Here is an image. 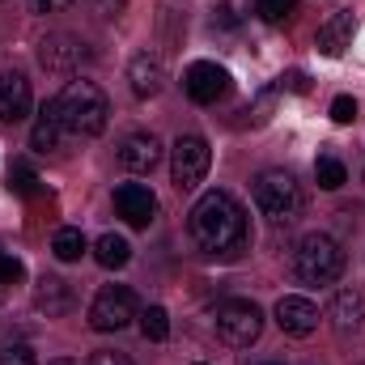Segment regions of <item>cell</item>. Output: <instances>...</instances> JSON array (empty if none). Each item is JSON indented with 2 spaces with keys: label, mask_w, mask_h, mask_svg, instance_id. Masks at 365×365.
Segmentation results:
<instances>
[{
  "label": "cell",
  "mask_w": 365,
  "mask_h": 365,
  "mask_svg": "<svg viewBox=\"0 0 365 365\" xmlns=\"http://www.w3.org/2000/svg\"><path fill=\"white\" fill-rule=\"evenodd\" d=\"M251 4H255L259 21H268V26H280L297 13V0H251Z\"/></svg>",
  "instance_id": "cell-22"
},
{
  "label": "cell",
  "mask_w": 365,
  "mask_h": 365,
  "mask_svg": "<svg viewBox=\"0 0 365 365\" xmlns=\"http://www.w3.org/2000/svg\"><path fill=\"white\" fill-rule=\"evenodd\" d=\"M51 365H77V361H68V357H60V361H51Z\"/></svg>",
  "instance_id": "cell-31"
},
{
  "label": "cell",
  "mask_w": 365,
  "mask_h": 365,
  "mask_svg": "<svg viewBox=\"0 0 365 365\" xmlns=\"http://www.w3.org/2000/svg\"><path fill=\"white\" fill-rule=\"evenodd\" d=\"M280 90H293V93H306V73H289V77H280Z\"/></svg>",
  "instance_id": "cell-29"
},
{
  "label": "cell",
  "mask_w": 365,
  "mask_h": 365,
  "mask_svg": "<svg viewBox=\"0 0 365 365\" xmlns=\"http://www.w3.org/2000/svg\"><path fill=\"white\" fill-rule=\"evenodd\" d=\"M86 60H90V47L77 34H47L38 43V64L47 73H77Z\"/></svg>",
  "instance_id": "cell-8"
},
{
  "label": "cell",
  "mask_w": 365,
  "mask_h": 365,
  "mask_svg": "<svg viewBox=\"0 0 365 365\" xmlns=\"http://www.w3.org/2000/svg\"><path fill=\"white\" fill-rule=\"evenodd\" d=\"M276 323H280V331L284 336H310L314 327H319V306L310 302V297H297V293H289V297H280L276 302Z\"/></svg>",
  "instance_id": "cell-12"
},
{
  "label": "cell",
  "mask_w": 365,
  "mask_h": 365,
  "mask_svg": "<svg viewBox=\"0 0 365 365\" xmlns=\"http://www.w3.org/2000/svg\"><path fill=\"white\" fill-rule=\"evenodd\" d=\"M314 179L323 191H340L344 182H349V170H344V162L340 158H331V153H323L319 162H314Z\"/></svg>",
  "instance_id": "cell-21"
},
{
  "label": "cell",
  "mask_w": 365,
  "mask_h": 365,
  "mask_svg": "<svg viewBox=\"0 0 365 365\" xmlns=\"http://www.w3.org/2000/svg\"><path fill=\"white\" fill-rule=\"evenodd\" d=\"M56 110H60L64 132L77 136V140L81 136H98L106 128V119H110V102L93 81H68L60 90V98H56Z\"/></svg>",
  "instance_id": "cell-2"
},
{
  "label": "cell",
  "mask_w": 365,
  "mask_h": 365,
  "mask_svg": "<svg viewBox=\"0 0 365 365\" xmlns=\"http://www.w3.org/2000/svg\"><path fill=\"white\" fill-rule=\"evenodd\" d=\"M140 331H145V340H166L170 336V314L162 306H149L140 314Z\"/></svg>",
  "instance_id": "cell-23"
},
{
  "label": "cell",
  "mask_w": 365,
  "mask_h": 365,
  "mask_svg": "<svg viewBox=\"0 0 365 365\" xmlns=\"http://www.w3.org/2000/svg\"><path fill=\"white\" fill-rule=\"evenodd\" d=\"M255 208L272 225H293L306 208V195H302V187L289 170H264L255 179Z\"/></svg>",
  "instance_id": "cell-3"
},
{
  "label": "cell",
  "mask_w": 365,
  "mask_h": 365,
  "mask_svg": "<svg viewBox=\"0 0 365 365\" xmlns=\"http://www.w3.org/2000/svg\"><path fill=\"white\" fill-rule=\"evenodd\" d=\"M0 365H38V357L30 344H9V349H0Z\"/></svg>",
  "instance_id": "cell-25"
},
{
  "label": "cell",
  "mask_w": 365,
  "mask_h": 365,
  "mask_svg": "<svg viewBox=\"0 0 365 365\" xmlns=\"http://www.w3.org/2000/svg\"><path fill=\"white\" fill-rule=\"evenodd\" d=\"M73 0H34V9L38 13H60V9H68Z\"/></svg>",
  "instance_id": "cell-30"
},
{
  "label": "cell",
  "mask_w": 365,
  "mask_h": 365,
  "mask_svg": "<svg viewBox=\"0 0 365 365\" xmlns=\"http://www.w3.org/2000/svg\"><path fill=\"white\" fill-rule=\"evenodd\" d=\"M21 276H26L21 259H17V255H9V251H0V284H17Z\"/></svg>",
  "instance_id": "cell-26"
},
{
  "label": "cell",
  "mask_w": 365,
  "mask_h": 365,
  "mask_svg": "<svg viewBox=\"0 0 365 365\" xmlns=\"http://www.w3.org/2000/svg\"><path fill=\"white\" fill-rule=\"evenodd\" d=\"M64 123H60V110H56V98L51 102H43V110H38V119H34V128H30V145L38 149V153H47V149H60L64 145Z\"/></svg>",
  "instance_id": "cell-17"
},
{
  "label": "cell",
  "mask_w": 365,
  "mask_h": 365,
  "mask_svg": "<svg viewBox=\"0 0 365 365\" xmlns=\"http://www.w3.org/2000/svg\"><path fill=\"white\" fill-rule=\"evenodd\" d=\"M353 13L349 9H340V13H331L323 26H319V34H314V43H319V51L323 56H340L349 43H353Z\"/></svg>",
  "instance_id": "cell-16"
},
{
  "label": "cell",
  "mask_w": 365,
  "mask_h": 365,
  "mask_svg": "<svg viewBox=\"0 0 365 365\" xmlns=\"http://www.w3.org/2000/svg\"><path fill=\"white\" fill-rule=\"evenodd\" d=\"M208 162H212V153H208V140L204 136H195V132H187L175 140V149H170V179L179 191H191L195 182L208 175Z\"/></svg>",
  "instance_id": "cell-7"
},
{
  "label": "cell",
  "mask_w": 365,
  "mask_h": 365,
  "mask_svg": "<svg viewBox=\"0 0 365 365\" xmlns=\"http://www.w3.org/2000/svg\"><path fill=\"white\" fill-rule=\"evenodd\" d=\"M162 162V140L153 132H128L119 140V166L132 175H149Z\"/></svg>",
  "instance_id": "cell-11"
},
{
  "label": "cell",
  "mask_w": 365,
  "mask_h": 365,
  "mask_svg": "<svg viewBox=\"0 0 365 365\" xmlns=\"http://www.w3.org/2000/svg\"><path fill=\"white\" fill-rule=\"evenodd\" d=\"M268 365H276V361H268Z\"/></svg>",
  "instance_id": "cell-32"
},
{
  "label": "cell",
  "mask_w": 365,
  "mask_h": 365,
  "mask_svg": "<svg viewBox=\"0 0 365 365\" xmlns=\"http://www.w3.org/2000/svg\"><path fill=\"white\" fill-rule=\"evenodd\" d=\"M187 230H191V242H195L204 255H212V259H234V255H242L247 242H251L247 208H242L230 191H208V195H200L195 208H191Z\"/></svg>",
  "instance_id": "cell-1"
},
{
  "label": "cell",
  "mask_w": 365,
  "mask_h": 365,
  "mask_svg": "<svg viewBox=\"0 0 365 365\" xmlns=\"http://www.w3.org/2000/svg\"><path fill=\"white\" fill-rule=\"evenodd\" d=\"M331 323H336L340 336H361L365 331V297L357 289L336 293V302H331Z\"/></svg>",
  "instance_id": "cell-15"
},
{
  "label": "cell",
  "mask_w": 365,
  "mask_h": 365,
  "mask_svg": "<svg viewBox=\"0 0 365 365\" xmlns=\"http://www.w3.org/2000/svg\"><path fill=\"white\" fill-rule=\"evenodd\" d=\"M93 259H98L102 268H123V264L132 259V247H128L123 234H102V238L93 242Z\"/></svg>",
  "instance_id": "cell-19"
},
{
  "label": "cell",
  "mask_w": 365,
  "mask_h": 365,
  "mask_svg": "<svg viewBox=\"0 0 365 365\" xmlns=\"http://www.w3.org/2000/svg\"><path fill=\"white\" fill-rule=\"evenodd\" d=\"M331 119H336V123H353V119H357V102H353L349 93H340V98L331 102Z\"/></svg>",
  "instance_id": "cell-27"
},
{
  "label": "cell",
  "mask_w": 365,
  "mask_h": 365,
  "mask_svg": "<svg viewBox=\"0 0 365 365\" xmlns=\"http://www.w3.org/2000/svg\"><path fill=\"white\" fill-rule=\"evenodd\" d=\"M51 251H56V259L73 264V259H81L90 247H86V234H81L77 225H64V230H56V238H51Z\"/></svg>",
  "instance_id": "cell-20"
},
{
  "label": "cell",
  "mask_w": 365,
  "mask_h": 365,
  "mask_svg": "<svg viewBox=\"0 0 365 365\" xmlns=\"http://www.w3.org/2000/svg\"><path fill=\"white\" fill-rule=\"evenodd\" d=\"M344 272V251L336 238L327 234H306L293 247V276L302 284H331L336 276Z\"/></svg>",
  "instance_id": "cell-4"
},
{
  "label": "cell",
  "mask_w": 365,
  "mask_h": 365,
  "mask_svg": "<svg viewBox=\"0 0 365 365\" xmlns=\"http://www.w3.org/2000/svg\"><path fill=\"white\" fill-rule=\"evenodd\" d=\"M182 90H187L191 102L208 106V102L225 98V90H230V73H225L221 64H212V60H195V64L182 73Z\"/></svg>",
  "instance_id": "cell-9"
},
{
  "label": "cell",
  "mask_w": 365,
  "mask_h": 365,
  "mask_svg": "<svg viewBox=\"0 0 365 365\" xmlns=\"http://www.w3.org/2000/svg\"><path fill=\"white\" fill-rule=\"evenodd\" d=\"M34 106L26 73H0V123H21Z\"/></svg>",
  "instance_id": "cell-13"
},
{
  "label": "cell",
  "mask_w": 365,
  "mask_h": 365,
  "mask_svg": "<svg viewBox=\"0 0 365 365\" xmlns=\"http://www.w3.org/2000/svg\"><path fill=\"white\" fill-rule=\"evenodd\" d=\"M34 306H38L47 319H60V314L73 306V289H68V280H60V276H43V280L34 284Z\"/></svg>",
  "instance_id": "cell-18"
},
{
  "label": "cell",
  "mask_w": 365,
  "mask_h": 365,
  "mask_svg": "<svg viewBox=\"0 0 365 365\" xmlns=\"http://www.w3.org/2000/svg\"><path fill=\"white\" fill-rule=\"evenodd\" d=\"M9 187H13L17 195H38V175H34V166L13 162V170H9Z\"/></svg>",
  "instance_id": "cell-24"
},
{
  "label": "cell",
  "mask_w": 365,
  "mask_h": 365,
  "mask_svg": "<svg viewBox=\"0 0 365 365\" xmlns=\"http://www.w3.org/2000/svg\"><path fill=\"white\" fill-rule=\"evenodd\" d=\"M264 331V314L255 302L247 297H230L217 306V336L230 344V349H251Z\"/></svg>",
  "instance_id": "cell-5"
},
{
  "label": "cell",
  "mask_w": 365,
  "mask_h": 365,
  "mask_svg": "<svg viewBox=\"0 0 365 365\" xmlns=\"http://www.w3.org/2000/svg\"><path fill=\"white\" fill-rule=\"evenodd\" d=\"M128 81H132V93H136V98H153V93H162L166 68H162L158 56L140 51V56H132V64H128Z\"/></svg>",
  "instance_id": "cell-14"
},
{
  "label": "cell",
  "mask_w": 365,
  "mask_h": 365,
  "mask_svg": "<svg viewBox=\"0 0 365 365\" xmlns=\"http://www.w3.org/2000/svg\"><path fill=\"white\" fill-rule=\"evenodd\" d=\"M132 319H136V297H132L128 284H106V289H98V297H93V306H90V327L93 331H123Z\"/></svg>",
  "instance_id": "cell-6"
},
{
  "label": "cell",
  "mask_w": 365,
  "mask_h": 365,
  "mask_svg": "<svg viewBox=\"0 0 365 365\" xmlns=\"http://www.w3.org/2000/svg\"><path fill=\"white\" fill-rule=\"evenodd\" d=\"M115 212L136 225V230H149L153 217H158V195L145 187V182H119L115 187Z\"/></svg>",
  "instance_id": "cell-10"
},
{
  "label": "cell",
  "mask_w": 365,
  "mask_h": 365,
  "mask_svg": "<svg viewBox=\"0 0 365 365\" xmlns=\"http://www.w3.org/2000/svg\"><path fill=\"white\" fill-rule=\"evenodd\" d=\"M86 365H132V357L128 353H93Z\"/></svg>",
  "instance_id": "cell-28"
}]
</instances>
